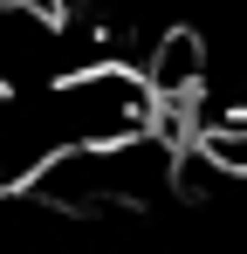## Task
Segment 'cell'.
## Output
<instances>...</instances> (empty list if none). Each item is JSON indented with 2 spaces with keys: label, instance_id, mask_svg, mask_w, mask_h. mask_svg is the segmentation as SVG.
<instances>
[{
  "label": "cell",
  "instance_id": "cell-1",
  "mask_svg": "<svg viewBox=\"0 0 247 254\" xmlns=\"http://www.w3.org/2000/svg\"><path fill=\"white\" fill-rule=\"evenodd\" d=\"M185 165L227 186H247V110H206L185 137Z\"/></svg>",
  "mask_w": 247,
  "mask_h": 254
}]
</instances>
